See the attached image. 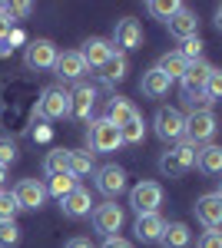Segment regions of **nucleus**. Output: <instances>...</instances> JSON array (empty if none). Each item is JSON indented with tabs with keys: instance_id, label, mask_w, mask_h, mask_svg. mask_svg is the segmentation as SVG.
<instances>
[{
	"instance_id": "obj_22",
	"label": "nucleus",
	"mask_w": 222,
	"mask_h": 248,
	"mask_svg": "<svg viewBox=\"0 0 222 248\" xmlns=\"http://www.w3.org/2000/svg\"><path fill=\"white\" fill-rule=\"evenodd\" d=\"M106 119H110V123L116 126V129H123L126 123H133V119H139V109L133 106L130 99H123V96H116V99L110 103V116H106Z\"/></svg>"
},
{
	"instance_id": "obj_39",
	"label": "nucleus",
	"mask_w": 222,
	"mask_h": 248,
	"mask_svg": "<svg viewBox=\"0 0 222 248\" xmlns=\"http://www.w3.org/2000/svg\"><path fill=\"white\" fill-rule=\"evenodd\" d=\"M7 40H10V46H14V50H17L20 43H27V37H23V30H20V27H14V30H10V37H7Z\"/></svg>"
},
{
	"instance_id": "obj_8",
	"label": "nucleus",
	"mask_w": 222,
	"mask_h": 248,
	"mask_svg": "<svg viewBox=\"0 0 222 248\" xmlns=\"http://www.w3.org/2000/svg\"><path fill=\"white\" fill-rule=\"evenodd\" d=\"M123 222H126V212L116 202H103V205L93 209V229L100 232V235H106V238H113L116 232L123 229Z\"/></svg>"
},
{
	"instance_id": "obj_38",
	"label": "nucleus",
	"mask_w": 222,
	"mask_h": 248,
	"mask_svg": "<svg viewBox=\"0 0 222 248\" xmlns=\"http://www.w3.org/2000/svg\"><path fill=\"white\" fill-rule=\"evenodd\" d=\"M100 248H133V245L126 242V238H120V235H113V238H106V242H103Z\"/></svg>"
},
{
	"instance_id": "obj_42",
	"label": "nucleus",
	"mask_w": 222,
	"mask_h": 248,
	"mask_svg": "<svg viewBox=\"0 0 222 248\" xmlns=\"http://www.w3.org/2000/svg\"><path fill=\"white\" fill-rule=\"evenodd\" d=\"M3 179H7V166H0V182H3Z\"/></svg>"
},
{
	"instance_id": "obj_31",
	"label": "nucleus",
	"mask_w": 222,
	"mask_h": 248,
	"mask_svg": "<svg viewBox=\"0 0 222 248\" xmlns=\"http://www.w3.org/2000/svg\"><path fill=\"white\" fill-rule=\"evenodd\" d=\"M120 136H123V142H133V146H136V142H143V139H146V126H143V116H139V119H133V123H126V126L120 129Z\"/></svg>"
},
{
	"instance_id": "obj_3",
	"label": "nucleus",
	"mask_w": 222,
	"mask_h": 248,
	"mask_svg": "<svg viewBox=\"0 0 222 248\" xmlns=\"http://www.w3.org/2000/svg\"><path fill=\"white\" fill-rule=\"evenodd\" d=\"M130 205L136 215H153L163 205V186L159 182H136L130 189Z\"/></svg>"
},
{
	"instance_id": "obj_23",
	"label": "nucleus",
	"mask_w": 222,
	"mask_h": 248,
	"mask_svg": "<svg viewBox=\"0 0 222 248\" xmlns=\"http://www.w3.org/2000/svg\"><path fill=\"white\" fill-rule=\"evenodd\" d=\"M169 86H172V83H169V79L163 77L156 66H153V70H146V73H143V83H139L143 96H149V99H159V96H166V93H169Z\"/></svg>"
},
{
	"instance_id": "obj_29",
	"label": "nucleus",
	"mask_w": 222,
	"mask_h": 248,
	"mask_svg": "<svg viewBox=\"0 0 222 248\" xmlns=\"http://www.w3.org/2000/svg\"><path fill=\"white\" fill-rule=\"evenodd\" d=\"M20 242L17 218H0V248H14Z\"/></svg>"
},
{
	"instance_id": "obj_12",
	"label": "nucleus",
	"mask_w": 222,
	"mask_h": 248,
	"mask_svg": "<svg viewBox=\"0 0 222 248\" xmlns=\"http://www.w3.org/2000/svg\"><path fill=\"white\" fill-rule=\"evenodd\" d=\"M14 199H17L20 209L37 212L47 202V189H43V182H37V179H20L17 186H14Z\"/></svg>"
},
{
	"instance_id": "obj_36",
	"label": "nucleus",
	"mask_w": 222,
	"mask_h": 248,
	"mask_svg": "<svg viewBox=\"0 0 222 248\" xmlns=\"http://www.w3.org/2000/svg\"><path fill=\"white\" fill-rule=\"evenodd\" d=\"M196 248H222V235H219V232H212V229H209V232L203 235V238L196 242Z\"/></svg>"
},
{
	"instance_id": "obj_34",
	"label": "nucleus",
	"mask_w": 222,
	"mask_h": 248,
	"mask_svg": "<svg viewBox=\"0 0 222 248\" xmlns=\"http://www.w3.org/2000/svg\"><path fill=\"white\" fill-rule=\"evenodd\" d=\"M20 212L17 199H14V192H0V218H14Z\"/></svg>"
},
{
	"instance_id": "obj_24",
	"label": "nucleus",
	"mask_w": 222,
	"mask_h": 248,
	"mask_svg": "<svg viewBox=\"0 0 222 248\" xmlns=\"http://www.w3.org/2000/svg\"><path fill=\"white\" fill-rule=\"evenodd\" d=\"M186 66H189V63L179 57V50H172V53H163V57H159V63H156V70H159V73H163L169 83H172V79H183Z\"/></svg>"
},
{
	"instance_id": "obj_4",
	"label": "nucleus",
	"mask_w": 222,
	"mask_h": 248,
	"mask_svg": "<svg viewBox=\"0 0 222 248\" xmlns=\"http://www.w3.org/2000/svg\"><path fill=\"white\" fill-rule=\"evenodd\" d=\"M37 116L40 119H63L70 116V93L60 86H47L37 99Z\"/></svg>"
},
{
	"instance_id": "obj_32",
	"label": "nucleus",
	"mask_w": 222,
	"mask_h": 248,
	"mask_svg": "<svg viewBox=\"0 0 222 248\" xmlns=\"http://www.w3.org/2000/svg\"><path fill=\"white\" fill-rule=\"evenodd\" d=\"M3 7V14H7V20L17 27L20 17H30V10H34V3H27V0H17V3H0Z\"/></svg>"
},
{
	"instance_id": "obj_35",
	"label": "nucleus",
	"mask_w": 222,
	"mask_h": 248,
	"mask_svg": "<svg viewBox=\"0 0 222 248\" xmlns=\"http://www.w3.org/2000/svg\"><path fill=\"white\" fill-rule=\"evenodd\" d=\"M17 159V142L14 139H0V166H10Z\"/></svg>"
},
{
	"instance_id": "obj_15",
	"label": "nucleus",
	"mask_w": 222,
	"mask_h": 248,
	"mask_svg": "<svg viewBox=\"0 0 222 248\" xmlns=\"http://www.w3.org/2000/svg\"><path fill=\"white\" fill-rule=\"evenodd\" d=\"M60 209L67 218H86L93 212V199H90V189H83V186H76L70 195H63L60 199Z\"/></svg>"
},
{
	"instance_id": "obj_11",
	"label": "nucleus",
	"mask_w": 222,
	"mask_h": 248,
	"mask_svg": "<svg viewBox=\"0 0 222 248\" xmlns=\"http://www.w3.org/2000/svg\"><path fill=\"white\" fill-rule=\"evenodd\" d=\"M196 218L203 222L205 229H219L222 225V192H205L196 199Z\"/></svg>"
},
{
	"instance_id": "obj_30",
	"label": "nucleus",
	"mask_w": 222,
	"mask_h": 248,
	"mask_svg": "<svg viewBox=\"0 0 222 248\" xmlns=\"http://www.w3.org/2000/svg\"><path fill=\"white\" fill-rule=\"evenodd\" d=\"M179 7H183V3H176V0H149L146 3V10L153 14V17H159V20H169Z\"/></svg>"
},
{
	"instance_id": "obj_40",
	"label": "nucleus",
	"mask_w": 222,
	"mask_h": 248,
	"mask_svg": "<svg viewBox=\"0 0 222 248\" xmlns=\"http://www.w3.org/2000/svg\"><path fill=\"white\" fill-rule=\"evenodd\" d=\"M63 248H93V245H90V238H70Z\"/></svg>"
},
{
	"instance_id": "obj_16",
	"label": "nucleus",
	"mask_w": 222,
	"mask_h": 248,
	"mask_svg": "<svg viewBox=\"0 0 222 248\" xmlns=\"http://www.w3.org/2000/svg\"><path fill=\"white\" fill-rule=\"evenodd\" d=\"M163 229H166V222H163V215L159 212H153V215H136V222H133V232H136V238L139 242H159L163 238Z\"/></svg>"
},
{
	"instance_id": "obj_25",
	"label": "nucleus",
	"mask_w": 222,
	"mask_h": 248,
	"mask_svg": "<svg viewBox=\"0 0 222 248\" xmlns=\"http://www.w3.org/2000/svg\"><path fill=\"white\" fill-rule=\"evenodd\" d=\"M126 70H130V63H126V57L116 50L103 66H100V77L106 79V83H120V79H126Z\"/></svg>"
},
{
	"instance_id": "obj_33",
	"label": "nucleus",
	"mask_w": 222,
	"mask_h": 248,
	"mask_svg": "<svg viewBox=\"0 0 222 248\" xmlns=\"http://www.w3.org/2000/svg\"><path fill=\"white\" fill-rule=\"evenodd\" d=\"M203 96H205V103H216L222 96V73L219 70L209 73V79H205V86H203Z\"/></svg>"
},
{
	"instance_id": "obj_13",
	"label": "nucleus",
	"mask_w": 222,
	"mask_h": 248,
	"mask_svg": "<svg viewBox=\"0 0 222 248\" xmlns=\"http://www.w3.org/2000/svg\"><path fill=\"white\" fill-rule=\"evenodd\" d=\"M116 53V46H113L110 40H103V37H90V40H83V50H80V57H83V63H86V70H100L106 60Z\"/></svg>"
},
{
	"instance_id": "obj_14",
	"label": "nucleus",
	"mask_w": 222,
	"mask_h": 248,
	"mask_svg": "<svg viewBox=\"0 0 222 248\" xmlns=\"http://www.w3.org/2000/svg\"><path fill=\"white\" fill-rule=\"evenodd\" d=\"M166 23H169V33H172V37H179V40L199 37V17H196V10H189V7H179Z\"/></svg>"
},
{
	"instance_id": "obj_20",
	"label": "nucleus",
	"mask_w": 222,
	"mask_h": 248,
	"mask_svg": "<svg viewBox=\"0 0 222 248\" xmlns=\"http://www.w3.org/2000/svg\"><path fill=\"white\" fill-rule=\"evenodd\" d=\"M196 166H199L205 175H219L222 172V149L216 142H205L203 149H196Z\"/></svg>"
},
{
	"instance_id": "obj_10",
	"label": "nucleus",
	"mask_w": 222,
	"mask_h": 248,
	"mask_svg": "<svg viewBox=\"0 0 222 248\" xmlns=\"http://www.w3.org/2000/svg\"><path fill=\"white\" fill-rule=\"evenodd\" d=\"M126 189V169L123 166H100L96 169V192H103L106 199H116L120 192Z\"/></svg>"
},
{
	"instance_id": "obj_19",
	"label": "nucleus",
	"mask_w": 222,
	"mask_h": 248,
	"mask_svg": "<svg viewBox=\"0 0 222 248\" xmlns=\"http://www.w3.org/2000/svg\"><path fill=\"white\" fill-rule=\"evenodd\" d=\"M93 106H96V90H93V86H76L73 93H70V116L90 119Z\"/></svg>"
},
{
	"instance_id": "obj_41",
	"label": "nucleus",
	"mask_w": 222,
	"mask_h": 248,
	"mask_svg": "<svg viewBox=\"0 0 222 248\" xmlns=\"http://www.w3.org/2000/svg\"><path fill=\"white\" fill-rule=\"evenodd\" d=\"M14 53V46H10V40H0V60L3 57H10Z\"/></svg>"
},
{
	"instance_id": "obj_7",
	"label": "nucleus",
	"mask_w": 222,
	"mask_h": 248,
	"mask_svg": "<svg viewBox=\"0 0 222 248\" xmlns=\"http://www.w3.org/2000/svg\"><path fill=\"white\" fill-rule=\"evenodd\" d=\"M216 116H212V109H196V113L186 119V136L183 139H189L192 146H199V142H212V136H216Z\"/></svg>"
},
{
	"instance_id": "obj_2",
	"label": "nucleus",
	"mask_w": 222,
	"mask_h": 248,
	"mask_svg": "<svg viewBox=\"0 0 222 248\" xmlns=\"http://www.w3.org/2000/svg\"><path fill=\"white\" fill-rule=\"evenodd\" d=\"M153 129H156L159 139H166V142H179L186 136V116L176 106H159L156 116H153Z\"/></svg>"
},
{
	"instance_id": "obj_21",
	"label": "nucleus",
	"mask_w": 222,
	"mask_h": 248,
	"mask_svg": "<svg viewBox=\"0 0 222 248\" xmlns=\"http://www.w3.org/2000/svg\"><path fill=\"white\" fill-rule=\"evenodd\" d=\"M189 242H192V232L186 222H169L163 229V238H159L163 248H189Z\"/></svg>"
},
{
	"instance_id": "obj_37",
	"label": "nucleus",
	"mask_w": 222,
	"mask_h": 248,
	"mask_svg": "<svg viewBox=\"0 0 222 248\" xmlns=\"http://www.w3.org/2000/svg\"><path fill=\"white\" fill-rule=\"evenodd\" d=\"M10 30H14V23L7 20V14H3V7H0V40L10 37Z\"/></svg>"
},
{
	"instance_id": "obj_18",
	"label": "nucleus",
	"mask_w": 222,
	"mask_h": 248,
	"mask_svg": "<svg viewBox=\"0 0 222 248\" xmlns=\"http://www.w3.org/2000/svg\"><path fill=\"white\" fill-rule=\"evenodd\" d=\"M53 70H56L60 79H80L83 73H86V63H83V57H80V50H67V53L56 57Z\"/></svg>"
},
{
	"instance_id": "obj_28",
	"label": "nucleus",
	"mask_w": 222,
	"mask_h": 248,
	"mask_svg": "<svg viewBox=\"0 0 222 248\" xmlns=\"http://www.w3.org/2000/svg\"><path fill=\"white\" fill-rule=\"evenodd\" d=\"M67 172V149H50L47 159H43V175L53 179V175H63Z\"/></svg>"
},
{
	"instance_id": "obj_27",
	"label": "nucleus",
	"mask_w": 222,
	"mask_h": 248,
	"mask_svg": "<svg viewBox=\"0 0 222 248\" xmlns=\"http://www.w3.org/2000/svg\"><path fill=\"white\" fill-rule=\"evenodd\" d=\"M76 186H80V182H76L73 175H70V172H63V175H53V179H50L43 189H47V195H56V199H63V195H70Z\"/></svg>"
},
{
	"instance_id": "obj_26",
	"label": "nucleus",
	"mask_w": 222,
	"mask_h": 248,
	"mask_svg": "<svg viewBox=\"0 0 222 248\" xmlns=\"http://www.w3.org/2000/svg\"><path fill=\"white\" fill-rule=\"evenodd\" d=\"M93 169V153H83V149H67V172L80 179V175H90Z\"/></svg>"
},
{
	"instance_id": "obj_9",
	"label": "nucleus",
	"mask_w": 222,
	"mask_h": 248,
	"mask_svg": "<svg viewBox=\"0 0 222 248\" xmlns=\"http://www.w3.org/2000/svg\"><path fill=\"white\" fill-rule=\"evenodd\" d=\"M216 66L212 63H205V60H196V63H189L186 66V73H183V96L192 103V96H199L203 93V86H205V79H209V73H212Z\"/></svg>"
},
{
	"instance_id": "obj_1",
	"label": "nucleus",
	"mask_w": 222,
	"mask_h": 248,
	"mask_svg": "<svg viewBox=\"0 0 222 248\" xmlns=\"http://www.w3.org/2000/svg\"><path fill=\"white\" fill-rule=\"evenodd\" d=\"M159 169L166 172L169 179L186 175L189 169H196V146H192L189 139H179L172 149H166V153H163V159H159Z\"/></svg>"
},
{
	"instance_id": "obj_5",
	"label": "nucleus",
	"mask_w": 222,
	"mask_h": 248,
	"mask_svg": "<svg viewBox=\"0 0 222 248\" xmlns=\"http://www.w3.org/2000/svg\"><path fill=\"white\" fill-rule=\"evenodd\" d=\"M56 57H60V50H56L53 40H47V37L30 40L27 50H23V63H27L30 70H53Z\"/></svg>"
},
{
	"instance_id": "obj_6",
	"label": "nucleus",
	"mask_w": 222,
	"mask_h": 248,
	"mask_svg": "<svg viewBox=\"0 0 222 248\" xmlns=\"http://www.w3.org/2000/svg\"><path fill=\"white\" fill-rule=\"evenodd\" d=\"M120 146H123V136H120V129L113 126L106 116L90 123V149L93 153H116Z\"/></svg>"
},
{
	"instance_id": "obj_17",
	"label": "nucleus",
	"mask_w": 222,
	"mask_h": 248,
	"mask_svg": "<svg viewBox=\"0 0 222 248\" xmlns=\"http://www.w3.org/2000/svg\"><path fill=\"white\" fill-rule=\"evenodd\" d=\"M116 46H123V50H139L143 46V27H139V20L123 17L116 23Z\"/></svg>"
}]
</instances>
